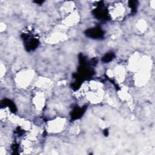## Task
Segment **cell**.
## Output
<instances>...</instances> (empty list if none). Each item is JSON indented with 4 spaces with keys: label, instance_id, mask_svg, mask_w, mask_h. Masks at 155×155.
I'll list each match as a JSON object with an SVG mask.
<instances>
[{
    "label": "cell",
    "instance_id": "cell-1",
    "mask_svg": "<svg viewBox=\"0 0 155 155\" xmlns=\"http://www.w3.org/2000/svg\"><path fill=\"white\" fill-rule=\"evenodd\" d=\"M85 34L87 37L94 39H101L103 38L104 36V31L99 27L87 29L85 31Z\"/></svg>",
    "mask_w": 155,
    "mask_h": 155
},
{
    "label": "cell",
    "instance_id": "cell-2",
    "mask_svg": "<svg viewBox=\"0 0 155 155\" xmlns=\"http://www.w3.org/2000/svg\"><path fill=\"white\" fill-rule=\"evenodd\" d=\"M28 36H25L24 38V40L25 41V48L28 50H34L35 49L39 44V41L38 40L35 38H30V40L28 39Z\"/></svg>",
    "mask_w": 155,
    "mask_h": 155
},
{
    "label": "cell",
    "instance_id": "cell-3",
    "mask_svg": "<svg viewBox=\"0 0 155 155\" xmlns=\"http://www.w3.org/2000/svg\"><path fill=\"white\" fill-rule=\"evenodd\" d=\"M94 13L96 17L100 19H107L108 16L107 10L104 8L103 6H100L98 9L94 10Z\"/></svg>",
    "mask_w": 155,
    "mask_h": 155
},
{
    "label": "cell",
    "instance_id": "cell-4",
    "mask_svg": "<svg viewBox=\"0 0 155 155\" xmlns=\"http://www.w3.org/2000/svg\"><path fill=\"white\" fill-rule=\"evenodd\" d=\"M85 109L84 108H79V107L75 108L71 114L72 119L73 120L79 119L84 114V113L85 112Z\"/></svg>",
    "mask_w": 155,
    "mask_h": 155
},
{
    "label": "cell",
    "instance_id": "cell-5",
    "mask_svg": "<svg viewBox=\"0 0 155 155\" xmlns=\"http://www.w3.org/2000/svg\"><path fill=\"white\" fill-rule=\"evenodd\" d=\"M1 105L4 106L9 107L10 110H11V112H12L13 113H15L16 112V108L15 104L9 100H7V99L4 100L1 102Z\"/></svg>",
    "mask_w": 155,
    "mask_h": 155
},
{
    "label": "cell",
    "instance_id": "cell-6",
    "mask_svg": "<svg viewBox=\"0 0 155 155\" xmlns=\"http://www.w3.org/2000/svg\"><path fill=\"white\" fill-rule=\"evenodd\" d=\"M115 58V54L114 53H108L107 54H106L103 58H102V61L104 62V63H109L111 61H112L113 59V58Z\"/></svg>",
    "mask_w": 155,
    "mask_h": 155
},
{
    "label": "cell",
    "instance_id": "cell-7",
    "mask_svg": "<svg viewBox=\"0 0 155 155\" xmlns=\"http://www.w3.org/2000/svg\"><path fill=\"white\" fill-rule=\"evenodd\" d=\"M137 5H138V1H129V6L132 9V12L135 13L137 9Z\"/></svg>",
    "mask_w": 155,
    "mask_h": 155
},
{
    "label": "cell",
    "instance_id": "cell-8",
    "mask_svg": "<svg viewBox=\"0 0 155 155\" xmlns=\"http://www.w3.org/2000/svg\"><path fill=\"white\" fill-rule=\"evenodd\" d=\"M43 2H44L43 1H35V3H37L38 4H42Z\"/></svg>",
    "mask_w": 155,
    "mask_h": 155
},
{
    "label": "cell",
    "instance_id": "cell-9",
    "mask_svg": "<svg viewBox=\"0 0 155 155\" xmlns=\"http://www.w3.org/2000/svg\"><path fill=\"white\" fill-rule=\"evenodd\" d=\"M108 130H105V136H107L108 135Z\"/></svg>",
    "mask_w": 155,
    "mask_h": 155
}]
</instances>
